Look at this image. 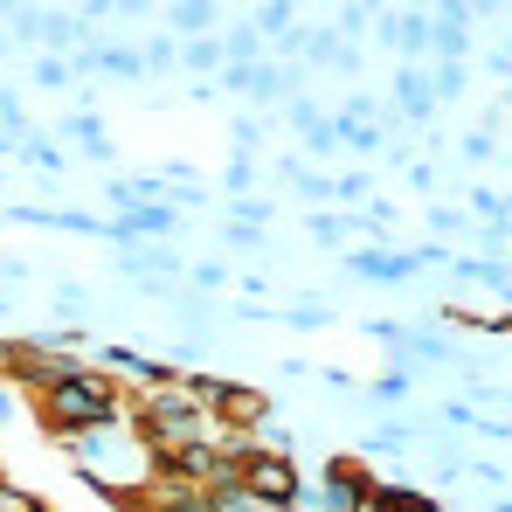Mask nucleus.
Returning <instances> with one entry per match:
<instances>
[{"label":"nucleus","instance_id":"obj_1","mask_svg":"<svg viewBox=\"0 0 512 512\" xmlns=\"http://www.w3.org/2000/svg\"><path fill=\"white\" fill-rule=\"evenodd\" d=\"M132 409H125V388L104 374V367H77L70 381H56V388H42V423L49 436H84V429H111L125 423Z\"/></svg>","mask_w":512,"mask_h":512},{"label":"nucleus","instance_id":"obj_2","mask_svg":"<svg viewBox=\"0 0 512 512\" xmlns=\"http://www.w3.org/2000/svg\"><path fill=\"white\" fill-rule=\"evenodd\" d=\"M243 492H250L263 512H291L305 506V464L298 457H263V450H243Z\"/></svg>","mask_w":512,"mask_h":512},{"label":"nucleus","instance_id":"obj_3","mask_svg":"<svg viewBox=\"0 0 512 512\" xmlns=\"http://www.w3.org/2000/svg\"><path fill=\"white\" fill-rule=\"evenodd\" d=\"M367 464H353V450H340V457H326V485L312 492V506L319 512H367Z\"/></svg>","mask_w":512,"mask_h":512},{"label":"nucleus","instance_id":"obj_4","mask_svg":"<svg viewBox=\"0 0 512 512\" xmlns=\"http://www.w3.org/2000/svg\"><path fill=\"white\" fill-rule=\"evenodd\" d=\"M160 14H167L173 42H208V35H222V21H229L236 7H222V0H173Z\"/></svg>","mask_w":512,"mask_h":512},{"label":"nucleus","instance_id":"obj_5","mask_svg":"<svg viewBox=\"0 0 512 512\" xmlns=\"http://www.w3.org/2000/svg\"><path fill=\"white\" fill-rule=\"evenodd\" d=\"M56 146H63V153H84V160H97V167H111V160H118V146H111V132H104V118H97V111L56 118Z\"/></svg>","mask_w":512,"mask_h":512},{"label":"nucleus","instance_id":"obj_6","mask_svg":"<svg viewBox=\"0 0 512 512\" xmlns=\"http://www.w3.org/2000/svg\"><path fill=\"white\" fill-rule=\"evenodd\" d=\"M35 42L49 56H77V49H90V21L70 7H35Z\"/></svg>","mask_w":512,"mask_h":512},{"label":"nucleus","instance_id":"obj_7","mask_svg":"<svg viewBox=\"0 0 512 512\" xmlns=\"http://www.w3.org/2000/svg\"><path fill=\"white\" fill-rule=\"evenodd\" d=\"M346 270H353V277H367V284H409V277H416V250H381V243H360V250L346 256Z\"/></svg>","mask_w":512,"mask_h":512},{"label":"nucleus","instance_id":"obj_8","mask_svg":"<svg viewBox=\"0 0 512 512\" xmlns=\"http://www.w3.org/2000/svg\"><path fill=\"white\" fill-rule=\"evenodd\" d=\"M395 97H388V104H395V111H402V118H409V125H429V118H436V111H443V104H436V90H429V70H416V63H402V70H395Z\"/></svg>","mask_w":512,"mask_h":512},{"label":"nucleus","instance_id":"obj_9","mask_svg":"<svg viewBox=\"0 0 512 512\" xmlns=\"http://www.w3.org/2000/svg\"><path fill=\"white\" fill-rule=\"evenodd\" d=\"M139 512H215V499L208 492H194V485H173V478H153L139 499H132Z\"/></svg>","mask_w":512,"mask_h":512},{"label":"nucleus","instance_id":"obj_10","mask_svg":"<svg viewBox=\"0 0 512 512\" xmlns=\"http://www.w3.org/2000/svg\"><path fill=\"white\" fill-rule=\"evenodd\" d=\"M333 139H340V153H353L360 167L388 153V139H381V125H360V118H346V111H333Z\"/></svg>","mask_w":512,"mask_h":512},{"label":"nucleus","instance_id":"obj_11","mask_svg":"<svg viewBox=\"0 0 512 512\" xmlns=\"http://www.w3.org/2000/svg\"><path fill=\"white\" fill-rule=\"evenodd\" d=\"M367 512H443L436 492H416V485H367Z\"/></svg>","mask_w":512,"mask_h":512},{"label":"nucleus","instance_id":"obj_12","mask_svg":"<svg viewBox=\"0 0 512 512\" xmlns=\"http://www.w3.org/2000/svg\"><path fill=\"white\" fill-rule=\"evenodd\" d=\"M14 160H28V167L42 173V187H63V173H70V153H63L56 139H35V132L14 146Z\"/></svg>","mask_w":512,"mask_h":512},{"label":"nucleus","instance_id":"obj_13","mask_svg":"<svg viewBox=\"0 0 512 512\" xmlns=\"http://www.w3.org/2000/svg\"><path fill=\"white\" fill-rule=\"evenodd\" d=\"M450 270H457V284H485V291L512 298V263L506 256H457Z\"/></svg>","mask_w":512,"mask_h":512},{"label":"nucleus","instance_id":"obj_14","mask_svg":"<svg viewBox=\"0 0 512 512\" xmlns=\"http://www.w3.org/2000/svg\"><path fill=\"white\" fill-rule=\"evenodd\" d=\"M305 236H312L319 250H340V236H360V243H367L360 215H340V208H312V215H305Z\"/></svg>","mask_w":512,"mask_h":512},{"label":"nucleus","instance_id":"obj_15","mask_svg":"<svg viewBox=\"0 0 512 512\" xmlns=\"http://www.w3.org/2000/svg\"><path fill=\"white\" fill-rule=\"evenodd\" d=\"M429 42H436V28H429V7H395V49L416 63V56H429Z\"/></svg>","mask_w":512,"mask_h":512},{"label":"nucleus","instance_id":"obj_16","mask_svg":"<svg viewBox=\"0 0 512 512\" xmlns=\"http://www.w3.org/2000/svg\"><path fill=\"white\" fill-rule=\"evenodd\" d=\"M167 305H173V319H180V333H187V340H208V333H215V312H222L215 298H201V291H194V298H180V291H173Z\"/></svg>","mask_w":512,"mask_h":512},{"label":"nucleus","instance_id":"obj_17","mask_svg":"<svg viewBox=\"0 0 512 512\" xmlns=\"http://www.w3.org/2000/svg\"><path fill=\"white\" fill-rule=\"evenodd\" d=\"M298 14H305V7H291V0H263V7H250V28L263 35V49H270V42H284V35L298 28Z\"/></svg>","mask_w":512,"mask_h":512},{"label":"nucleus","instance_id":"obj_18","mask_svg":"<svg viewBox=\"0 0 512 512\" xmlns=\"http://www.w3.org/2000/svg\"><path fill=\"white\" fill-rule=\"evenodd\" d=\"M222 56L229 63H263V35L250 28V14H229L222 21Z\"/></svg>","mask_w":512,"mask_h":512},{"label":"nucleus","instance_id":"obj_19","mask_svg":"<svg viewBox=\"0 0 512 512\" xmlns=\"http://www.w3.org/2000/svg\"><path fill=\"white\" fill-rule=\"evenodd\" d=\"M367 201H374V173H367V167L333 173V208H340V215H360Z\"/></svg>","mask_w":512,"mask_h":512},{"label":"nucleus","instance_id":"obj_20","mask_svg":"<svg viewBox=\"0 0 512 512\" xmlns=\"http://www.w3.org/2000/svg\"><path fill=\"white\" fill-rule=\"evenodd\" d=\"M222 63H229V56H222V35H208V42H180V70H187V77L201 70V84H215Z\"/></svg>","mask_w":512,"mask_h":512},{"label":"nucleus","instance_id":"obj_21","mask_svg":"<svg viewBox=\"0 0 512 512\" xmlns=\"http://www.w3.org/2000/svg\"><path fill=\"white\" fill-rule=\"evenodd\" d=\"M139 63H146V77H173V70H180V42H173L167 28L146 35V42H139Z\"/></svg>","mask_w":512,"mask_h":512},{"label":"nucleus","instance_id":"obj_22","mask_svg":"<svg viewBox=\"0 0 512 512\" xmlns=\"http://www.w3.org/2000/svg\"><path fill=\"white\" fill-rule=\"evenodd\" d=\"M429 90H436V104H457L471 90V63H429Z\"/></svg>","mask_w":512,"mask_h":512},{"label":"nucleus","instance_id":"obj_23","mask_svg":"<svg viewBox=\"0 0 512 512\" xmlns=\"http://www.w3.org/2000/svg\"><path fill=\"white\" fill-rule=\"evenodd\" d=\"M416 443V423H381L360 436V457H381V450H409Z\"/></svg>","mask_w":512,"mask_h":512},{"label":"nucleus","instance_id":"obj_24","mask_svg":"<svg viewBox=\"0 0 512 512\" xmlns=\"http://www.w3.org/2000/svg\"><path fill=\"white\" fill-rule=\"evenodd\" d=\"M263 139H270V118H250V111H243V118L229 125V153H236V160H256Z\"/></svg>","mask_w":512,"mask_h":512},{"label":"nucleus","instance_id":"obj_25","mask_svg":"<svg viewBox=\"0 0 512 512\" xmlns=\"http://www.w3.org/2000/svg\"><path fill=\"white\" fill-rule=\"evenodd\" d=\"M367 28H374V7H353V0L333 7V35H340L346 49H353V42H367Z\"/></svg>","mask_w":512,"mask_h":512},{"label":"nucleus","instance_id":"obj_26","mask_svg":"<svg viewBox=\"0 0 512 512\" xmlns=\"http://www.w3.org/2000/svg\"><path fill=\"white\" fill-rule=\"evenodd\" d=\"M229 222H236V229H256V236H263V229L277 222V208H270L263 194H243V201H229Z\"/></svg>","mask_w":512,"mask_h":512},{"label":"nucleus","instance_id":"obj_27","mask_svg":"<svg viewBox=\"0 0 512 512\" xmlns=\"http://www.w3.org/2000/svg\"><path fill=\"white\" fill-rule=\"evenodd\" d=\"M70 84H77L70 56H35V90H70Z\"/></svg>","mask_w":512,"mask_h":512},{"label":"nucleus","instance_id":"obj_28","mask_svg":"<svg viewBox=\"0 0 512 512\" xmlns=\"http://www.w3.org/2000/svg\"><path fill=\"white\" fill-rule=\"evenodd\" d=\"M305 208H333V173H298V187H291Z\"/></svg>","mask_w":512,"mask_h":512},{"label":"nucleus","instance_id":"obj_29","mask_svg":"<svg viewBox=\"0 0 512 512\" xmlns=\"http://www.w3.org/2000/svg\"><path fill=\"white\" fill-rule=\"evenodd\" d=\"M250 187H256V160H236V153H229V167H222V194H229V201H243Z\"/></svg>","mask_w":512,"mask_h":512},{"label":"nucleus","instance_id":"obj_30","mask_svg":"<svg viewBox=\"0 0 512 512\" xmlns=\"http://www.w3.org/2000/svg\"><path fill=\"white\" fill-rule=\"evenodd\" d=\"M284 118H291V125H298V132H305V125H326V118H333V111H326V104H319V97H305V90H298V97H291V104H284Z\"/></svg>","mask_w":512,"mask_h":512},{"label":"nucleus","instance_id":"obj_31","mask_svg":"<svg viewBox=\"0 0 512 512\" xmlns=\"http://www.w3.org/2000/svg\"><path fill=\"white\" fill-rule=\"evenodd\" d=\"M457 153H464L471 167H485V160H499V132H464V139H457Z\"/></svg>","mask_w":512,"mask_h":512},{"label":"nucleus","instance_id":"obj_32","mask_svg":"<svg viewBox=\"0 0 512 512\" xmlns=\"http://www.w3.org/2000/svg\"><path fill=\"white\" fill-rule=\"evenodd\" d=\"M187 277H194V284H201V298H208V291H222V284H229V263H222V256H201V263H187Z\"/></svg>","mask_w":512,"mask_h":512},{"label":"nucleus","instance_id":"obj_33","mask_svg":"<svg viewBox=\"0 0 512 512\" xmlns=\"http://www.w3.org/2000/svg\"><path fill=\"white\" fill-rule=\"evenodd\" d=\"M367 395H374V402H402V395H416V374H409V367H395V374H381Z\"/></svg>","mask_w":512,"mask_h":512},{"label":"nucleus","instance_id":"obj_34","mask_svg":"<svg viewBox=\"0 0 512 512\" xmlns=\"http://www.w3.org/2000/svg\"><path fill=\"white\" fill-rule=\"evenodd\" d=\"M298 139H305V153H312V160H333V153H340V139H333V118H326V125H305Z\"/></svg>","mask_w":512,"mask_h":512},{"label":"nucleus","instance_id":"obj_35","mask_svg":"<svg viewBox=\"0 0 512 512\" xmlns=\"http://www.w3.org/2000/svg\"><path fill=\"white\" fill-rule=\"evenodd\" d=\"M284 326H298V333H319V326H333V305H291V312H284Z\"/></svg>","mask_w":512,"mask_h":512},{"label":"nucleus","instance_id":"obj_36","mask_svg":"<svg viewBox=\"0 0 512 512\" xmlns=\"http://www.w3.org/2000/svg\"><path fill=\"white\" fill-rule=\"evenodd\" d=\"M56 312H63V319H77V312H90V291L77 284V277H63V284H56Z\"/></svg>","mask_w":512,"mask_h":512},{"label":"nucleus","instance_id":"obj_37","mask_svg":"<svg viewBox=\"0 0 512 512\" xmlns=\"http://www.w3.org/2000/svg\"><path fill=\"white\" fill-rule=\"evenodd\" d=\"M270 173H277L284 187H298V173H305V160H298V153H277V160H270Z\"/></svg>","mask_w":512,"mask_h":512},{"label":"nucleus","instance_id":"obj_38","mask_svg":"<svg viewBox=\"0 0 512 512\" xmlns=\"http://www.w3.org/2000/svg\"><path fill=\"white\" fill-rule=\"evenodd\" d=\"M423 222L436 229V236H450V229H464V215H457V208H429Z\"/></svg>","mask_w":512,"mask_h":512},{"label":"nucleus","instance_id":"obj_39","mask_svg":"<svg viewBox=\"0 0 512 512\" xmlns=\"http://www.w3.org/2000/svg\"><path fill=\"white\" fill-rule=\"evenodd\" d=\"M14 402H21V381H7V374H0V429L14 423Z\"/></svg>","mask_w":512,"mask_h":512},{"label":"nucleus","instance_id":"obj_40","mask_svg":"<svg viewBox=\"0 0 512 512\" xmlns=\"http://www.w3.org/2000/svg\"><path fill=\"white\" fill-rule=\"evenodd\" d=\"M402 180H409L416 194H429V187H436V167H429V160H409V173H402Z\"/></svg>","mask_w":512,"mask_h":512},{"label":"nucleus","instance_id":"obj_41","mask_svg":"<svg viewBox=\"0 0 512 512\" xmlns=\"http://www.w3.org/2000/svg\"><path fill=\"white\" fill-rule=\"evenodd\" d=\"M471 478H478V485H492V492H499V485H506V471H499V464H485V457H478V464H471Z\"/></svg>","mask_w":512,"mask_h":512},{"label":"nucleus","instance_id":"obj_42","mask_svg":"<svg viewBox=\"0 0 512 512\" xmlns=\"http://www.w3.org/2000/svg\"><path fill=\"white\" fill-rule=\"evenodd\" d=\"M7 312H14V298H0V319H7Z\"/></svg>","mask_w":512,"mask_h":512},{"label":"nucleus","instance_id":"obj_43","mask_svg":"<svg viewBox=\"0 0 512 512\" xmlns=\"http://www.w3.org/2000/svg\"><path fill=\"white\" fill-rule=\"evenodd\" d=\"M492 512H512V499H499V506H492Z\"/></svg>","mask_w":512,"mask_h":512},{"label":"nucleus","instance_id":"obj_44","mask_svg":"<svg viewBox=\"0 0 512 512\" xmlns=\"http://www.w3.org/2000/svg\"><path fill=\"white\" fill-rule=\"evenodd\" d=\"M0 160H14V146H0Z\"/></svg>","mask_w":512,"mask_h":512},{"label":"nucleus","instance_id":"obj_45","mask_svg":"<svg viewBox=\"0 0 512 512\" xmlns=\"http://www.w3.org/2000/svg\"><path fill=\"white\" fill-rule=\"evenodd\" d=\"M0 492H7V471H0Z\"/></svg>","mask_w":512,"mask_h":512},{"label":"nucleus","instance_id":"obj_46","mask_svg":"<svg viewBox=\"0 0 512 512\" xmlns=\"http://www.w3.org/2000/svg\"><path fill=\"white\" fill-rule=\"evenodd\" d=\"M0 146H7V132H0Z\"/></svg>","mask_w":512,"mask_h":512}]
</instances>
